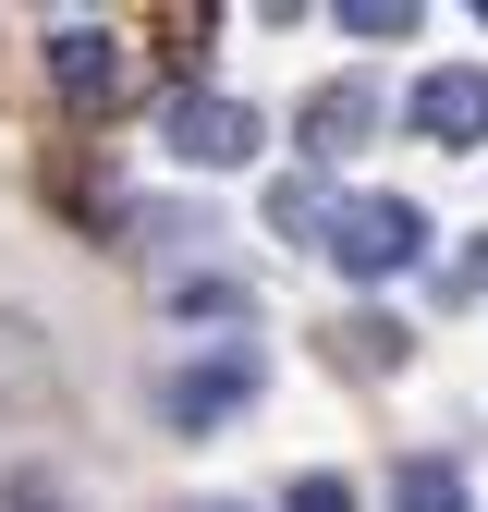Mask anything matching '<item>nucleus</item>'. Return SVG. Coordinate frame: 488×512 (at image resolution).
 Wrapping results in <instances>:
<instances>
[{
    "label": "nucleus",
    "instance_id": "6e6552de",
    "mask_svg": "<svg viewBox=\"0 0 488 512\" xmlns=\"http://www.w3.org/2000/svg\"><path fill=\"white\" fill-rule=\"evenodd\" d=\"M330 220H342V208H330V183H318V171L269 183V232H293V244H330Z\"/></svg>",
    "mask_w": 488,
    "mask_h": 512
},
{
    "label": "nucleus",
    "instance_id": "7ed1b4c3",
    "mask_svg": "<svg viewBox=\"0 0 488 512\" xmlns=\"http://www.w3.org/2000/svg\"><path fill=\"white\" fill-rule=\"evenodd\" d=\"M244 403H257V354H208V366H171V391H159V415L183 427V439H196V427H232Z\"/></svg>",
    "mask_w": 488,
    "mask_h": 512
},
{
    "label": "nucleus",
    "instance_id": "39448f33",
    "mask_svg": "<svg viewBox=\"0 0 488 512\" xmlns=\"http://www.w3.org/2000/svg\"><path fill=\"white\" fill-rule=\"evenodd\" d=\"M49 86L74 98V110H122L135 61H122V37H98V25H61V37H49Z\"/></svg>",
    "mask_w": 488,
    "mask_h": 512
},
{
    "label": "nucleus",
    "instance_id": "1a4fd4ad",
    "mask_svg": "<svg viewBox=\"0 0 488 512\" xmlns=\"http://www.w3.org/2000/svg\"><path fill=\"white\" fill-rule=\"evenodd\" d=\"M330 354H342V366H391V354H403V330H379V317H354V330H330Z\"/></svg>",
    "mask_w": 488,
    "mask_h": 512
},
{
    "label": "nucleus",
    "instance_id": "20e7f679",
    "mask_svg": "<svg viewBox=\"0 0 488 512\" xmlns=\"http://www.w3.org/2000/svg\"><path fill=\"white\" fill-rule=\"evenodd\" d=\"M379 122H391V98L366 86V74H342V86H318V98H305V122H293V147H305V159H354L366 135H379Z\"/></svg>",
    "mask_w": 488,
    "mask_h": 512
},
{
    "label": "nucleus",
    "instance_id": "9b49d317",
    "mask_svg": "<svg viewBox=\"0 0 488 512\" xmlns=\"http://www.w3.org/2000/svg\"><path fill=\"white\" fill-rule=\"evenodd\" d=\"M452 293H464V305H488V244H464V256H452Z\"/></svg>",
    "mask_w": 488,
    "mask_h": 512
},
{
    "label": "nucleus",
    "instance_id": "ddd939ff",
    "mask_svg": "<svg viewBox=\"0 0 488 512\" xmlns=\"http://www.w3.org/2000/svg\"><path fill=\"white\" fill-rule=\"evenodd\" d=\"M13 512H61V500H49V476H13Z\"/></svg>",
    "mask_w": 488,
    "mask_h": 512
},
{
    "label": "nucleus",
    "instance_id": "0eeeda50",
    "mask_svg": "<svg viewBox=\"0 0 488 512\" xmlns=\"http://www.w3.org/2000/svg\"><path fill=\"white\" fill-rule=\"evenodd\" d=\"M391 512H464V464H452V452L391 464Z\"/></svg>",
    "mask_w": 488,
    "mask_h": 512
},
{
    "label": "nucleus",
    "instance_id": "f03ea898",
    "mask_svg": "<svg viewBox=\"0 0 488 512\" xmlns=\"http://www.w3.org/2000/svg\"><path fill=\"white\" fill-rule=\"evenodd\" d=\"M257 135H269V122L244 110V98H220V86H183V98H171V159H183V171H244Z\"/></svg>",
    "mask_w": 488,
    "mask_h": 512
},
{
    "label": "nucleus",
    "instance_id": "9d476101",
    "mask_svg": "<svg viewBox=\"0 0 488 512\" xmlns=\"http://www.w3.org/2000/svg\"><path fill=\"white\" fill-rule=\"evenodd\" d=\"M354 37H415V0H342Z\"/></svg>",
    "mask_w": 488,
    "mask_h": 512
},
{
    "label": "nucleus",
    "instance_id": "f257e3e1",
    "mask_svg": "<svg viewBox=\"0 0 488 512\" xmlns=\"http://www.w3.org/2000/svg\"><path fill=\"white\" fill-rule=\"evenodd\" d=\"M330 256H342V281H391V269L427 256V208H415V196H354V208L330 220Z\"/></svg>",
    "mask_w": 488,
    "mask_h": 512
},
{
    "label": "nucleus",
    "instance_id": "423d86ee",
    "mask_svg": "<svg viewBox=\"0 0 488 512\" xmlns=\"http://www.w3.org/2000/svg\"><path fill=\"white\" fill-rule=\"evenodd\" d=\"M403 122H415L427 147H488V74H464V61H452V74H427V86L403 98Z\"/></svg>",
    "mask_w": 488,
    "mask_h": 512
},
{
    "label": "nucleus",
    "instance_id": "f8f14e48",
    "mask_svg": "<svg viewBox=\"0 0 488 512\" xmlns=\"http://www.w3.org/2000/svg\"><path fill=\"white\" fill-rule=\"evenodd\" d=\"M293 512H354V488H342V476H305V488H293Z\"/></svg>",
    "mask_w": 488,
    "mask_h": 512
}]
</instances>
